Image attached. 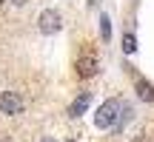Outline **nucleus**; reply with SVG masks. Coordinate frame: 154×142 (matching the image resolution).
I'll use <instances>...</instances> for the list:
<instances>
[{"label": "nucleus", "mask_w": 154, "mask_h": 142, "mask_svg": "<svg viewBox=\"0 0 154 142\" xmlns=\"http://www.w3.org/2000/svg\"><path fill=\"white\" fill-rule=\"evenodd\" d=\"M40 142H57L54 137H43V139H40Z\"/></svg>", "instance_id": "9b49d317"}, {"label": "nucleus", "mask_w": 154, "mask_h": 142, "mask_svg": "<svg viewBox=\"0 0 154 142\" xmlns=\"http://www.w3.org/2000/svg\"><path fill=\"white\" fill-rule=\"evenodd\" d=\"M134 120V108H123V114H120V120H117V125H114V131H123V128H126V122H131Z\"/></svg>", "instance_id": "1a4fd4ad"}, {"label": "nucleus", "mask_w": 154, "mask_h": 142, "mask_svg": "<svg viewBox=\"0 0 154 142\" xmlns=\"http://www.w3.org/2000/svg\"><path fill=\"white\" fill-rule=\"evenodd\" d=\"M131 142H146V139H143V137H137V139H131Z\"/></svg>", "instance_id": "f8f14e48"}, {"label": "nucleus", "mask_w": 154, "mask_h": 142, "mask_svg": "<svg viewBox=\"0 0 154 142\" xmlns=\"http://www.w3.org/2000/svg\"><path fill=\"white\" fill-rule=\"evenodd\" d=\"M69 142H77V139H69Z\"/></svg>", "instance_id": "ddd939ff"}, {"label": "nucleus", "mask_w": 154, "mask_h": 142, "mask_svg": "<svg viewBox=\"0 0 154 142\" xmlns=\"http://www.w3.org/2000/svg\"><path fill=\"white\" fill-rule=\"evenodd\" d=\"M134 91H137V97L140 99H146V102H154V85L151 82H146V80H134Z\"/></svg>", "instance_id": "423d86ee"}, {"label": "nucleus", "mask_w": 154, "mask_h": 142, "mask_svg": "<svg viewBox=\"0 0 154 142\" xmlns=\"http://www.w3.org/2000/svg\"><path fill=\"white\" fill-rule=\"evenodd\" d=\"M100 37L109 43L111 40V20H109V14H100Z\"/></svg>", "instance_id": "6e6552de"}, {"label": "nucleus", "mask_w": 154, "mask_h": 142, "mask_svg": "<svg viewBox=\"0 0 154 142\" xmlns=\"http://www.w3.org/2000/svg\"><path fill=\"white\" fill-rule=\"evenodd\" d=\"M74 68H77V74H80L83 80H88V77H94V74L100 71V60H97V54H94L91 49H86V54L77 57Z\"/></svg>", "instance_id": "7ed1b4c3"}, {"label": "nucleus", "mask_w": 154, "mask_h": 142, "mask_svg": "<svg viewBox=\"0 0 154 142\" xmlns=\"http://www.w3.org/2000/svg\"><path fill=\"white\" fill-rule=\"evenodd\" d=\"M0 6H3V0H0Z\"/></svg>", "instance_id": "4468645a"}, {"label": "nucleus", "mask_w": 154, "mask_h": 142, "mask_svg": "<svg viewBox=\"0 0 154 142\" xmlns=\"http://www.w3.org/2000/svg\"><path fill=\"white\" fill-rule=\"evenodd\" d=\"M11 3H14V6H26L29 0H11Z\"/></svg>", "instance_id": "9d476101"}, {"label": "nucleus", "mask_w": 154, "mask_h": 142, "mask_svg": "<svg viewBox=\"0 0 154 142\" xmlns=\"http://www.w3.org/2000/svg\"><path fill=\"white\" fill-rule=\"evenodd\" d=\"M123 108H126V105H123V99H117V97L106 99V102L97 108V114H94V122H97V128L114 131V125H117V120H120Z\"/></svg>", "instance_id": "f257e3e1"}, {"label": "nucleus", "mask_w": 154, "mask_h": 142, "mask_svg": "<svg viewBox=\"0 0 154 142\" xmlns=\"http://www.w3.org/2000/svg\"><path fill=\"white\" fill-rule=\"evenodd\" d=\"M0 111H3L6 117L23 114V97L17 91H0Z\"/></svg>", "instance_id": "20e7f679"}, {"label": "nucleus", "mask_w": 154, "mask_h": 142, "mask_svg": "<svg viewBox=\"0 0 154 142\" xmlns=\"http://www.w3.org/2000/svg\"><path fill=\"white\" fill-rule=\"evenodd\" d=\"M37 28H40V34H57L63 28V17H60V11H54V9H43L40 11V17H37Z\"/></svg>", "instance_id": "f03ea898"}, {"label": "nucleus", "mask_w": 154, "mask_h": 142, "mask_svg": "<svg viewBox=\"0 0 154 142\" xmlns=\"http://www.w3.org/2000/svg\"><path fill=\"white\" fill-rule=\"evenodd\" d=\"M123 51H126V54H134V51H137V37H134L131 31L123 34Z\"/></svg>", "instance_id": "0eeeda50"}, {"label": "nucleus", "mask_w": 154, "mask_h": 142, "mask_svg": "<svg viewBox=\"0 0 154 142\" xmlns=\"http://www.w3.org/2000/svg\"><path fill=\"white\" fill-rule=\"evenodd\" d=\"M88 105H91V91H83V94H77L74 97V102L69 105V117H83V111L88 108Z\"/></svg>", "instance_id": "39448f33"}]
</instances>
